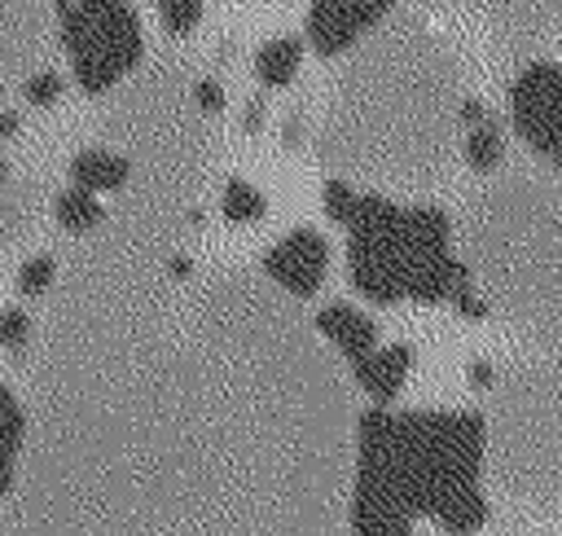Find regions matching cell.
Instances as JSON below:
<instances>
[{
    "label": "cell",
    "mask_w": 562,
    "mask_h": 536,
    "mask_svg": "<svg viewBox=\"0 0 562 536\" xmlns=\"http://www.w3.org/2000/svg\"><path fill=\"white\" fill-rule=\"evenodd\" d=\"M57 35L61 48L70 53L75 83L83 92H105L114 88L140 57H145V35L136 9H110V13H88V9H66L57 13Z\"/></svg>",
    "instance_id": "6da1fadb"
},
{
    "label": "cell",
    "mask_w": 562,
    "mask_h": 536,
    "mask_svg": "<svg viewBox=\"0 0 562 536\" xmlns=\"http://www.w3.org/2000/svg\"><path fill=\"white\" fill-rule=\"evenodd\" d=\"M259 264H263V277H272L285 294L312 299L325 286V272H329V242H325V233L299 224L281 242H272Z\"/></svg>",
    "instance_id": "7a4b0ae2"
},
{
    "label": "cell",
    "mask_w": 562,
    "mask_h": 536,
    "mask_svg": "<svg viewBox=\"0 0 562 536\" xmlns=\"http://www.w3.org/2000/svg\"><path fill=\"white\" fill-rule=\"evenodd\" d=\"M400 0H338V4H307L303 40L316 57L347 53L369 26H378Z\"/></svg>",
    "instance_id": "3957f363"
},
{
    "label": "cell",
    "mask_w": 562,
    "mask_h": 536,
    "mask_svg": "<svg viewBox=\"0 0 562 536\" xmlns=\"http://www.w3.org/2000/svg\"><path fill=\"white\" fill-rule=\"evenodd\" d=\"M356 387L369 395V404H395V395L404 391L408 373H413V347L408 343H378L369 356H360L351 365Z\"/></svg>",
    "instance_id": "277c9868"
},
{
    "label": "cell",
    "mask_w": 562,
    "mask_h": 536,
    "mask_svg": "<svg viewBox=\"0 0 562 536\" xmlns=\"http://www.w3.org/2000/svg\"><path fill=\"white\" fill-rule=\"evenodd\" d=\"M509 127H522L540 114H553L562 105V66L531 62L509 79Z\"/></svg>",
    "instance_id": "5b68a950"
},
{
    "label": "cell",
    "mask_w": 562,
    "mask_h": 536,
    "mask_svg": "<svg viewBox=\"0 0 562 536\" xmlns=\"http://www.w3.org/2000/svg\"><path fill=\"white\" fill-rule=\"evenodd\" d=\"M316 330H321L325 343L338 347V356H347V365H356L360 356H369V351L378 347V321H373L364 308L347 303V299L325 303V308L316 312Z\"/></svg>",
    "instance_id": "8992f818"
},
{
    "label": "cell",
    "mask_w": 562,
    "mask_h": 536,
    "mask_svg": "<svg viewBox=\"0 0 562 536\" xmlns=\"http://www.w3.org/2000/svg\"><path fill=\"white\" fill-rule=\"evenodd\" d=\"M351 536H413V514L378 483L351 492Z\"/></svg>",
    "instance_id": "52a82bcc"
},
{
    "label": "cell",
    "mask_w": 562,
    "mask_h": 536,
    "mask_svg": "<svg viewBox=\"0 0 562 536\" xmlns=\"http://www.w3.org/2000/svg\"><path fill=\"white\" fill-rule=\"evenodd\" d=\"M465 281H470V272H465V264L452 259V250L448 255H417L404 272V299H413V303H452V294Z\"/></svg>",
    "instance_id": "ba28073f"
},
{
    "label": "cell",
    "mask_w": 562,
    "mask_h": 536,
    "mask_svg": "<svg viewBox=\"0 0 562 536\" xmlns=\"http://www.w3.org/2000/svg\"><path fill=\"white\" fill-rule=\"evenodd\" d=\"M127 176H132V163L101 145H88L70 158V185H79L88 193H114L127 185Z\"/></svg>",
    "instance_id": "9c48e42d"
},
{
    "label": "cell",
    "mask_w": 562,
    "mask_h": 536,
    "mask_svg": "<svg viewBox=\"0 0 562 536\" xmlns=\"http://www.w3.org/2000/svg\"><path fill=\"white\" fill-rule=\"evenodd\" d=\"M430 518H435L448 536H474V532L487 523V496H483L479 483H457V488H448V492L435 501Z\"/></svg>",
    "instance_id": "30bf717a"
},
{
    "label": "cell",
    "mask_w": 562,
    "mask_h": 536,
    "mask_svg": "<svg viewBox=\"0 0 562 536\" xmlns=\"http://www.w3.org/2000/svg\"><path fill=\"white\" fill-rule=\"evenodd\" d=\"M303 48H307L303 35H272V40H263V44L255 48V62H250L255 79H259L263 88H290V83L299 79Z\"/></svg>",
    "instance_id": "8fae6325"
},
{
    "label": "cell",
    "mask_w": 562,
    "mask_h": 536,
    "mask_svg": "<svg viewBox=\"0 0 562 536\" xmlns=\"http://www.w3.org/2000/svg\"><path fill=\"white\" fill-rule=\"evenodd\" d=\"M400 237H404V250L408 259L417 255H448V242H452V224L439 206L422 202V206H404V220H400Z\"/></svg>",
    "instance_id": "7c38bea8"
},
{
    "label": "cell",
    "mask_w": 562,
    "mask_h": 536,
    "mask_svg": "<svg viewBox=\"0 0 562 536\" xmlns=\"http://www.w3.org/2000/svg\"><path fill=\"white\" fill-rule=\"evenodd\" d=\"M53 220H57L66 233H88V228H97V224L105 220V206H101L97 193L70 185V189H61V193L53 198Z\"/></svg>",
    "instance_id": "4fadbf2b"
},
{
    "label": "cell",
    "mask_w": 562,
    "mask_h": 536,
    "mask_svg": "<svg viewBox=\"0 0 562 536\" xmlns=\"http://www.w3.org/2000/svg\"><path fill=\"white\" fill-rule=\"evenodd\" d=\"M461 154H465V167L470 171H496L501 158H505V127L496 119H483V123L465 127Z\"/></svg>",
    "instance_id": "5bb4252c"
},
{
    "label": "cell",
    "mask_w": 562,
    "mask_h": 536,
    "mask_svg": "<svg viewBox=\"0 0 562 536\" xmlns=\"http://www.w3.org/2000/svg\"><path fill=\"white\" fill-rule=\"evenodd\" d=\"M263 211H268V198H263L259 185L233 176V180L220 189V215H224L228 224H255V220H263Z\"/></svg>",
    "instance_id": "9a60e30c"
},
{
    "label": "cell",
    "mask_w": 562,
    "mask_h": 536,
    "mask_svg": "<svg viewBox=\"0 0 562 536\" xmlns=\"http://www.w3.org/2000/svg\"><path fill=\"white\" fill-rule=\"evenodd\" d=\"M321 211H325L334 224L351 228V220H356V211H360V189H351L347 180H325V185H321Z\"/></svg>",
    "instance_id": "2e32d148"
},
{
    "label": "cell",
    "mask_w": 562,
    "mask_h": 536,
    "mask_svg": "<svg viewBox=\"0 0 562 536\" xmlns=\"http://www.w3.org/2000/svg\"><path fill=\"white\" fill-rule=\"evenodd\" d=\"M154 9H158V22H162V31L167 35H189L198 22H202V9H206V0H154Z\"/></svg>",
    "instance_id": "e0dca14e"
},
{
    "label": "cell",
    "mask_w": 562,
    "mask_h": 536,
    "mask_svg": "<svg viewBox=\"0 0 562 536\" xmlns=\"http://www.w3.org/2000/svg\"><path fill=\"white\" fill-rule=\"evenodd\" d=\"M53 277H57V259H53V255H31V259L18 268L13 286H18V294L35 299V294H44V290L53 286Z\"/></svg>",
    "instance_id": "ac0fdd59"
},
{
    "label": "cell",
    "mask_w": 562,
    "mask_h": 536,
    "mask_svg": "<svg viewBox=\"0 0 562 536\" xmlns=\"http://www.w3.org/2000/svg\"><path fill=\"white\" fill-rule=\"evenodd\" d=\"M22 431H26V413L13 400V391L0 387V448L4 453H18L22 448Z\"/></svg>",
    "instance_id": "d6986e66"
},
{
    "label": "cell",
    "mask_w": 562,
    "mask_h": 536,
    "mask_svg": "<svg viewBox=\"0 0 562 536\" xmlns=\"http://www.w3.org/2000/svg\"><path fill=\"white\" fill-rule=\"evenodd\" d=\"M61 75L57 70H40V75H31L26 83H22V101L26 105H35V110H44V105H53L57 97H61Z\"/></svg>",
    "instance_id": "ffe728a7"
},
{
    "label": "cell",
    "mask_w": 562,
    "mask_h": 536,
    "mask_svg": "<svg viewBox=\"0 0 562 536\" xmlns=\"http://www.w3.org/2000/svg\"><path fill=\"white\" fill-rule=\"evenodd\" d=\"M26 338H31V312L4 308L0 312V351H18V347H26Z\"/></svg>",
    "instance_id": "44dd1931"
},
{
    "label": "cell",
    "mask_w": 562,
    "mask_h": 536,
    "mask_svg": "<svg viewBox=\"0 0 562 536\" xmlns=\"http://www.w3.org/2000/svg\"><path fill=\"white\" fill-rule=\"evenodd\" d=\"M193 101L202 114H220L224 110V83L220 79H198L193 83Z\"/></svg>",
    "instance_id": "7402d4cb"
},
{
    "label": "cell",
    "mask_w": 562,
    "mask_h": 536,
    "mask_svg": "<svg viewBox=\"0 0 562 536\" xmlns=\"http://www.w3.org/2000/svg\"><path fill=\"white\" fill-rule=\"evenodd\" d=\"M452 303H457V312H461L465 321H483V316H487V303H483V294H474V281H465V286L452 294Z\"/></svg>",
    "instance_id": "603a6c76"
},
{
    "label": "cell",
    "mask_w": 562,
    "mask_h": 536,
    "mask_svg": "<svg viewBox=\"0 0 562 536\" xmlns=\"http://www.w3.org/2000/svg\"><path fill=\"white\" fill-rule=\"evenodd\" d=\"M263 127V97H255V101H246V114H241V132H259Z\"/></svg>",
    "instance_id": "cb8c5ba5"
},
{
    "label": "cell",
    "mask_w": 562,
    "mask_h": 536,
    "mask_svg": "<svg viewBox=\"0 0 562 536\" xmlns=\"http://www.w3.org/2000/svg\"><path fill=\"white\" fill-rule=\"evenodd\" d=\"M13 470H18V453H4L0 448V496L13 488Z\"/></svg>",
    "instance_id": "d4e9b609"
},
{
    "label": "cell",
    "mask_w": 562,
    "mask_h": 536,
    "mask_svg": "<svg viewBox=\"0 0 562 536\" xmlns=\"http://www.w3.org/2000/svg\"><path fill=\"white\" fill-rule=\"evenodd\" d=\"M18 132V114H4L0 110V180H4V171H9V163H4V136H13Z\"/></svg>",
    "instance_id": "484cf974"
},
{
    "label": "cell",
    "mask_w": 562,
    "mask_h": 536,
    "mask_svg": "<svg viewBox=\"0 0 562 536\" xmlns=\"http://www.w3.org/2000/svg\"><path fill=\"white\" fill-rule=\"evenodd\" d=\"M483 119H492L483 101H461V123H465V127H474V123H483Z\"/></svg>",
    "instance_id": "4316f807"
},
{
    "label": "cell",
    "mask_w": 562,
    "mask_h": 536,
    "mask_svg": "<svg viewBox=\"0 0 562 536\" xmlns=\"http://www.w3.org/2000/svg\"><path fill=\"white\" fill-rule=\"evenodd\" d=\"M470 387H492V365L487 360H470Z\"/></svg>",
    "instance_id": "83f0119b"
},
{
    "label": "cell",
    "mask_w": 562,
    "mask_h": 536,
    "mask_svg": "<svg viewBox=\"0 0 562 536\" xmlns=\"http://www.w3.org/2000/svg\"><path fill=\"white\" fill-rule=\"evenodd\" d=\"M285 145H290V149L303 145V119H290V123H285Z\"/></svg>",
    "instance_id": "f1b7e54d"
},
{
    "label": "cell",
    "mask_w": 562,
    "mask_h": 536,
    "mask_svg": "<svg viewBox=\"0 0 562 536\" xmlns=\"http://www.w3.org/2000/svg\"><path fill=\"white\" fill-rule=\"evenodd\" d=\"M307 4H338V0H307Z\"/></svg>",
    "instance_id": "f546056e"
}]
</instances>
